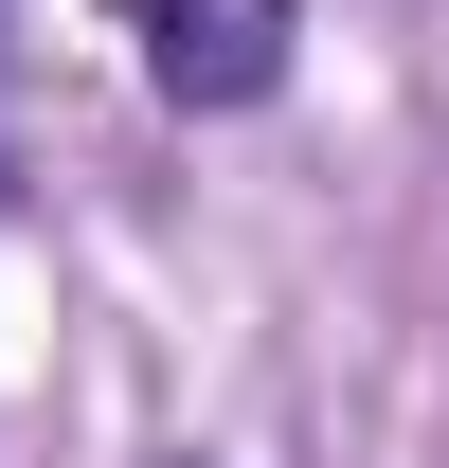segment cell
<instances>
[{
    "mask_svg": "<svg viewBox=\"0 0 449 468\" xmlns=\"http://www.w3.org/2000/svg\"><path fill=\"white\" fill-rule=\"evenodd\" d=\"M287 0H144V90L162 109H270L287 90Z\"/></svg>",
    "mask_w": 449,
    "mask_h": 468,
    "instance_id": "6da1fadb",
    "label": "cell"
},
{
    "mask_svg": "<svg viewBox=\"0 0 449 468\" xmlns=\"http://www.w3.org/2000/svg\"><path fill=\"white\" fill-rule=\"evenodd\" d=\"M180 468H198V451H180Z\"/></svg>",
    "mask_w": 449,
    "mask_h": 468,
    "instance_id": "7a4b0ae2",
    "label": "cell"
}]
</instances>
